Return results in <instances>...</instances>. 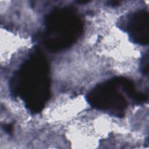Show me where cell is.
Instances as JSON below:
<instances>
[{
    "label": "cell",
    "instance_id": "1",
    "mask_svg": "<svg viewBox=\"0 0 149 149\" xmlns=\"http://www.w3.org/2000/svg\"><path fill=\"white\" fill-rule=\"evenodd\" d=\"M10 88L31 112L42 110L51 93L49 64L42 53L36 51L22 63L11 79Z\"/></svg>",
    "mask_w": 149,
    "mask_h": 149
},
{
    "label": "cell",
    "instance_id": "2",
    "mask_svg": "<svg viewBox=\"0 0 149 149\" xmlns=\"http://www.w3.org/2000/svg\"><path fill=\"white\" fill-rule=\"evenodd\" d=\"M44 42L52 51L65 49L81 36L83 24L74 8L63 7L51 12L45 19Z\"/></svg>",
    "mask_w": 149,
    "mask_h": 149
},
{
    "label": "cell",
    "instance_id": "3",
    "mask_svg": "<svg viewBox=\"0 0 149 149\" xmlns=\"http://www.w3.org/2000/svg\"><path fill=\"white\" fill-rule=\"evenodd\" d=\"M121 88L120 77H115L96 86L88 94L87 100L97 109L121 116L127 106L126 98L119 91Z\"/></svg>",
    "mask_w": 149,
    "mask_h": 149
},
{
    "label": "cell",
    "instance_id": "4",
    "mask_svg": "<svg viewBox=\"0 0 149 149\" xmlns=\"http://www.w3.org/2000/svg\"><path fill=\"white\" fill-rule=\"evenodd\" d=\"M127 30L131 40L140 45L148 44L149 41L148 12L141 9L132 14L129 18Z\"/></svg>",
    "mask_w": 149,
    "mask_h": 149
},
{
    "label": "cell",
    "instance_id": "5",
    "mask_svg": "<svg viewBox=\"0 0 149 149\" xmlns=\"http://www.w3.org/2000/svg\"><path fill=\"white\" fill-rule=\"evenodd\" d=\"M141 71L144 75H147L148 73V52H147L143 56L140 63Z\"/></svg>",
    "mask_w": 149,
    "mask_h": 149
},
{
    "label": "cell",
    "instance_id": "6",
    "mask_svg": "<svg viewBox=\"0 0 149 149\" xmlns=\"http://www.w3.org/2000/svg\"><path fill=\"white\" fill-rule=\"evenodd\" d=\"M4 129H5V131L9 133H11L12 132V130H13L12 126L10 124L6 125L4 126Z\"/></svg>",
    "mask_w": 149,
    "mask_h": 149
},
{
    "label": "cell",
    "instance_id": "7",
    "mask_svg": "<svg viewBox=\"0 0 149 149\" xmlns=\"http://www.w3.org/2000/svg\"><path fill=\"white\" fill-rule=\"evenodd\" d=\"M109 2H110V5H111L112 6H116L119 3V2L118 1H110Z\"/></svg>",
    "mask_w": 149,
    "mask_h": 149
}]
</instances>
